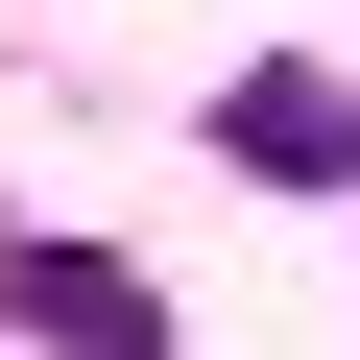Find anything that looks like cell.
I'll return each instance as SVG.
<instances>
[{
    "label": "cell",
    "instance_id": "2",
    "mask_svg": "<svg viewBox=\"0 0 360 360\" xmlns=\"http://www.w3.org/2000/svg\"><path fill=\"white\" fill-rule=\"evenodd\" d=\"M25 312H49V360H168V288L96 240H25Z\"/></svg>",
    "mask_w": 360,
    "mask_h": 360
},
{
    "label": "cell",
    "instance_id": "1",
    "mask_svg": "<svg viewBox=\"0 0 360 360\" xmlns=\"http://www.w3.org/2000/svg\"><path fill=\"white\" fill-rule=\"evenodd\" d=\"M217 144L264 168V193H336V168H360V96H336V72H240V96H217Z\"/></svg>",
    "mask_w": 360,
    "mask_h": 360
}]
</instances>
